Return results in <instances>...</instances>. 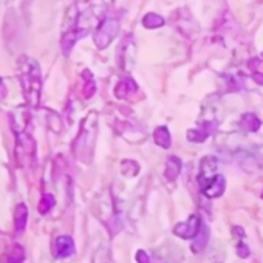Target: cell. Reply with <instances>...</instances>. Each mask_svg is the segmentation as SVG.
Instances as JSON below:
<instances>
[{
  "label": "cell",
  "mask_w": 263,
  "mask_h": 263,
  "mask_svg": "<svg viewBox=\"0 0 263 263\" xmlns=\"http://www.w3.org/2000/svg\"><path fill=\"white\" fill-rule=\"evenodd\" d=\"M217 166H218V160L212 155L204 157L201 160V166H200V175H198V184L200 189L211 181V179L217 175Z\"/></svg>",
  "instance_id": "obj_4"
},
{
  "label": "cell",
  "mask_w": 263,
  "mask_h": 263,
  "mask_svg": "<svg viewBox=\"0 0 263 263\" xmlns=\"http://www.w3.org/2000/svg\"><path fill=\"white\" fill-rule=\"evenodd\" d=\"M84 79H86V86H84V96L86 98H91L96 91V84H94V79L91 76L90 72H84Z\"/></svg>",
  "instance_id": "obj_17"
},
{
  "label": "cell",
  "mask_w": 263,
  "mask_h": 263,
  "mask_svg": "<svg viewBox=\"0 0 263 263\" xmlns=\"http://www.w3.org/2000/svg\"><path fill=\"white\" fill-rule=\"evenodd\" d=\"M87 34V30H81L79 26H75V28L68 30L64 36H62V42H61V47H62V53L68 54L72 51V48L75 47V44L78 42L79 39H82Z\"/></svg>",
  "instance_id": "obj_6"
},
{
  "label": "cell",
  "mask_w": 263,
  "mask_h": 263,
  "mask_svg": "<svg viewBox=\"0 0 263 263\" xmlns=\"http://www.w3.org/2000/svg\"><path fill=\"white\" fill-rule=\"evenodd\" d=\"M119 33V19L115 16H105L101 23L98 25L94 33V44L98 48L104 50L107 48L112 40L118 36Z\"/></svg>",
  "instance_id": "obj_2"
},
{
  "label": "cell",
  "mask_w": 263,
  "mask_h": 263,
  "mask_svg": "<svg viewBox=\"0 0 263 263\" xmlns=\"http://www.w3.org/2000/svg\"><path fill=\"white\" fill-rule=\"evenodd\" d=\"M237 254H239L242 259H246V257L249 256V248H248L243 242H240L239 246H237Z\"/></svg>",
  "instance_id": "obj_20"
},
{
  "label": "cell",
  "mask_w": 263,
  "mask_h": 263,
  "mask_svg": "<svg viewBox=\"0 0 263 263\" xmlns=\"http://www.w3.org/2000/svg\"><path fill=\"white\" fill-rule=\"evenodd\" d=\"M154 141H155L157 146H160V147H163V149H169L171 144H172L169 129L166 127V126L157 127L155 132H154Z\"/></svg>",
  "instance_id": "obj_14"
},
{
  "label": "cell",
  "mask_w": 263,
  "mask_h": 263,
  "mask_svg": "<svg viewBox=\"0 0 263 263\" xmlns=\"http://www.w3.org/2000/svg\"><path fill=\"white\" fill-rule=\"evenodd\" d=\"M20 84L26 104L30 107H37L40 102V91H42V78H40V68L36 61L28 58L22 61Z\"/></svg>",
  "instance_id": "obj_1"
},
{
  "label": "cell",
  "mask_w": 263,
  "mask_h": 263,
  "mask_svg": "<svg viewBox=\"0 0 263 263\" xmlns=\"http://www.w3.org/2000/svg\"><path fill=\"white\" fill-rule=\"evenodd\" d=\"M214 129H215L214 122H206L200 129L189 130L187 132V140L192 141V143H203V141H206V138L214 132Z\"/></svg>",
  "instance_id": "obj_8"
},
{
  "label": "cell",
  "mask_w": 263,
  "mask_h": 263,
  "mask_svg": "<svg viewBox=\"0 0 263 263\" xmlns=\"http://www.w3.org/2000/svg\"><path fill=\"white\" fill-rule=\"evenodd\" d=\"M25 260V249L20 245H14L12 253L8 257V263H23Z\"/></svg>",
  "instance_id": "obj_18"
},
{
  "label": "cell",
  "mask_w": 263,
  "mask_h": 263,
  "mask_svg": "<svg viewBox=\"0 0 263 263\" xmlns=\"http://www.w3.org/2000/svg\"><path fill=\"white\" fill-rule=\"evenodd\" d=\"M54 253H56V257H59V259L73 256V253H75L73 239L68 237V235H61V237H58L56 243H54Z\"/></svg>",
  "instance_id": "obj_7"
},
{
  "label": "cell",
  "mask_w": 263,
  "mask_h": 263,
  "mask_svg": "<svg viewBox=\"0 0 263 263\" xmlns=\"http://www.w3.org/2000/svg\"><path fill=\"white\" fill-rule=\"evenodd\" d=\"M136 91V84L133 82V79L130 78H126L122 79L119 84L116 86L115 88V96L118 99H127L130 98V96Z\"/></svg>",
  "instance_id": "obj_9"
},
{
  "label": "cell",
  "mask_w": 263,
  "mask_h": 263,
  "mask_svg": "<svg viewBox=\"0 0 263 263\" xmlns=\"http://www.w3.org/2000/svg\"><path fill=\"white\" fill-rule=\"evenodd\" d=\"M138 171H140V166H138L135 161H132V160L122 161V174H124V175L135 176V175L138 174Z\"/></svg>",
  "instance_id": "obj_19"
},
{
  "label": "cell",
  "mask_w": 263,
  "mask_h": 263,
  "mask_svg": "<svg viewBox=\"0 0 263 263\" xmlns=\"http://www.w3.org/2000/svg\"><path fill=\"white\" fill-rule=\"evenodd\" d=\"M225 189H226V179H225V176L221 175V174H217L209 183L204 184L201 187V192L204 193L207 198H218V197L223 195Z\"/></svg>",
  "instance_id": "obj_5"
},
{
  "label": "cell",
  "mask_w": 263,
  "mask_h": 263,
  "mask_svg": "<svg viewBox=\"0 0 263 263\" xmlns=\"http://www.w3.org/2000/svg\"><path fill=\"white\" fill-rule=\"evenodd\" d=\"M136 262H138V263H150V257L147 256L146 251L140 249V251L136 253Z\"/></svg>",
  "instance_id": "obj_21"
},
{
  "label": "cell",
  "mask_w": 263,
  "mask_h": 263,
  "mask_svg": "<svg viewBox=\"0 0 263 263\" xmlns=\"http://www.w3.org/2000/svg\"><path fill=\"white\" fill-rule=\"evenodd\" d=\"M181 168H183V163L178 157H169L168 158V163H166V171H164V175L166 178L169 179V181H175L178 178V175L181 174Z\"/></svg>",
  "instance_id": "obj_10"
},
{
  "label": "cell",
  "mask_w": 263,
  "mask_h": 263,
  "mask_svg": "<svg viewBox=\"0 0 263 263\" xmlns=\"http://www.w3.org/2000/svg\"><path fill=\"white\" fill-rule=\"evenodd\" d=\"M200 226H201V218L198 215H190L186 221L175 225L174 234L178 235L179 239L190 240L197 235V232L200 231Z\"/></svg>",
  "instance_id": "obj_3"
},
{
  "label": "cell",
  "mask_w": 263,
  "mask_h": 263,
  "mask_svg": "<svg viewBox=\"0 0 263 263\" xmlns=\"http://www.w3.org/2000/svg\"><path fill=\"white\" fill-rule=\"evenodd\" d=\"M262 126V121L257 115L248 112V113H243L242 118H240V127L245 130V132H249V133H254L260 129Z\"/></svg>",
  "instance_id": "obj_11"
},
{
  "label": "cell",
  "mask_w": 263,
  "mask_h": 263,
  "mask_svg": "<svg viewBox=\"0 0 263 263\" xmlns=\"http://www.w3.org/2000/svg\"><path fill=\"white\" fill-rule=\"evenodd\" d=\"M26 221H28V207L23 203L17 204L16 211H14V226L17 234H22L26 228Z\"/></svg>",
  "instance_id": "obj_12"
},
{
  "label": "cell",
  "mask_w": 263,
  "mask_h": 263,
  "mask_svg": "<svg viewBox=\"0 0 263 263\" xmlns=\"http://www.w3.org/2000/svg\"><path fill=\"white\" fill-rule=\"evenodd\" d=\"M54 203H56V200H54V197L51 195V193H44L42 198H40V201H39L37 209H39L40 214H47L54 206Z\"/></svg>",
  "instance_id": "obj_16"
},
{
  "label": "cell",
  "mask_w": 263,
  "mask_h": 263,
  "mask_svg": "<svg viewBox=\"0 0 263 263\" xmlns=\"http://www.w3.org/2000/svg\"><path fill=\"white\" fill-rule=\"evenodd\" d=\"M143 25L149 30H155L164 25V19L160 14H155V12H149V14L143 17Z\"/></svg>",
  "instance_id": "obj_15"
},
{
  "label": "cell",
  "mask_w": 263,
  "mask_h": 263,
  "mask_svg": "<svg viewBox=\"0 0 263 263\" xmlns=\"http://www.w3.org/2000/svg\"><path fill=\"white\" fill-rule=\"evenodd\" d=\"M81 2H86V0H81Z\"/></svg>",
  "instance_id": "obj_23"
},
{
  "label": "cell",
  "mask_w": 263,
  "mask_h": 263,
  "mask_svg": "<svg viewBox=\"0 0 263 263\" xmlns=\"http://www.w3.org/2000/svg\"><path fill=\"white\" fill-rule=\"evenodd\" d=\"M253 79L257 82V84L263 86V75H260V73H254V75H253Z\"/></svg>",
  "instance_id": "obj_22"
},
{
  "label": "cell",
  "mask_w": 263,
  "mask_h": 263,
  "mask_svg": "<svg viewBox=\"0 0 263 263\" xmlns=\"http://www.w3.org/2000/svg\"><path fill=\"white\" fill-rule=\"evenodd\" d=\"M192 240H193V242H192V251H193V253L203 251V249L206 248V245H207V240H209V229H207V226H204V225L201 223L200 231L197 232V235H195V237H193Z\"/></svg>",
  "instance_id": "obj_13"
}]
</instances>
